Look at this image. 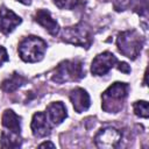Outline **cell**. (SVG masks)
<instances>
[{"instance_id": "obj_1", "label": "cell", "mask_w": 149, "mask_h": 149, "mask_svg": "<svg viewBox=\"0 0 149 149\" xmlns=\"http://www.w3.org/2000/svg\"><path fill=\"white\" fill-rule=\"evenodd\" d=\"M128 84L115 81L101 94V107L107 113H118L122 109L125 99L128 94Z\"/></svg>"}, {"instance_id": "obj_2", "label": "cell", "mask_w": 149, "mask_h": 149, "mask_svg": "<svg viewBox=\"0 0 149 149\" xmlns=\"http://www.w3.org/2000/svg\"><path fill=\"white\" fill-rule=\"evenodd\" d=\"M47 50V43L41 37L37 36H27L24 37L17 47L20 58L27 63L40 62Z\"/></svg>"}, {"instance_id": "obj_3", "label": "cell", "mask_w": 149, "mask_h": 149, "mask_svg": "<svg viewBox=\"0 0 149 149\" xmlns=\"http://www.w3.org/2000/svg\"><path fill=\"white\" fill-rule=\"evenodd\" d=\"M144 44L143 37L134 29L122 31L118 35L116 45L118 50L126 57L130 59H136L140 55L142 47Z\"/></svg>"}, {"instance_id": "obj_4", "label": "cell", "mask_w": 149, "mask_h": 149, "mask_svg": "<svg viewBox=\"0 0 149 149\" xmlns=\"http://www.w3.org/2000/svg\"><path fill=\"white\" fill-rule=\"evenodd\" d=\"M84 74L85 72L83 69V63L80 61H63L55 68L51 79L57 84H64L68 81H77L81 79Z\"/></svg>"}, {"instance_id": "obj_5", "label": "cell", "mask_w": 149, "mask_h": 149, "mask_svg": "<svg viewBox=\"0 0 149 149\" xmlns=\"http://www.w3.org/2000/svg\"><path fill=\"white\" fill-rule=\"evenodd\" d=\"M62 40L66 43H71L73 45L88 48L92 43V37L90 29L85 27L84 23H77L71 27H66L62 31Z\"/></svg>"}, {"instance_id": "obj_6", "label": "cell", "mask_w": 149, "mask_h": 149, "mask_svg": "<svg viewBox=\"0 0 149 149\" xmlns=\"http://www.w3.org/2000/svg\"><path fill=\"white\" fill-rule=\"evenodd\" d=\"M121 141V133L114 127L101 128L94 136V143L100 149L116 148Z\"/></svg>"}, {"instance_id": "obj_7", "label": "cell", "mask_w": 149, "mask_h": 149, "mask_svg": "<svg viewBox=\"0 0 149 149\" xmlns=\"http://www.w3.org/2000/svg\"><path fill=\"white\" fill-rule=\"evenodd\" d=\"M116 63H118L116 57L112 52L105 51L94 57V59L92 61V64H91V72L94 76H104Z\"/></svg>"}, {"instance_id": "obj_8", "label": "cell", "mask_w": 149, "mask_h": 149, "mask_svg": "<svg viewBox=\"0 0 149 149\" xmlns=\"http://www.w3.org/2000/svg\"><path fill=\"white\" fill-rule=\"evenodd\" d=\"M21 22L22 20L19 15H16L13 10L8 9L6 6H1L0 8V33L9 34Z\"/></svg>"}, {"instance_id": "obj_9", "label": "cell", "mask_w": 149, "mask_h": 149, "mask_svg": "<svg viewBox=\"0 0 149 149\" xmlns=\"http://www.w3.org/2000/svg\"><path fill=\"white\" fill-rule=\"evenodd\" d=\"M31 132L35 137H45L50 134L51 127L44 112H37L31 119Z\"/></svg>"}, {"instance_id": "obj_10", "label": "cell", "mask_w": 149, "mask_h": 149, "mask_svg": "<svg viewBox=\"0 0 149 149\" xmlns=\"http://www.w3.org/2000/svg\"><path fill=\"white\" fill-rule=\"evenodd\" d=\"M34 19L50 35H52V36L58 35V33H59V26H58L57 21L52 19V16H51V14H50L49 10H47V9H38L36 12Z\"/></svg>"}, {"instance_id": "obj_11", "label": "cell", "mask_w": 149, "mask_h": 149, "mask_svg": "<svg viewBox=\"0 0 149 149\" xmlns=\"http://www.w3.org/2000/svg\"><path fill=\"white\" fill-rule=\"evenodd\" d=\"M70 100L77 113L85 112L86 109H88L91 105L88 93L84 88H80V87H77L70 92Z\"/></svg>"}, {"instance_id": "obj_12", "label": "cell", "mask_w": 149, "mask_h": 149, "mask_svg": "<svg viewBox=\"0 0 149 149\" xmlns=\"http://www.w3.org/2000/svg\"><path fill=\"white\" fill-rule=\"evenodd\" d=\"M48 120L50 123L52 125H59L66 116V108L63 105V102L61 101H55L51 102L48 107H47V113H45Z\"/></svg>"}, {"instance_id": "obj_13", "label": "cell", "mask_w": 149, "mask_h": 149, "mask_svg": "<svg viewBox=\"0 0 149 149\" xmlns=\"http://www.w3.org/2000/svg\"><path fill=\"white\" fill-rule=\"evenodd\" d=\"M2 126L7 128L9 132H13L15 134H20L21 126H20V116L16 115L12 109H6L2 114Z\"/></svg>"}, {"instance_id": "obj_14", "label": "cell", "mask_w": 149, "mask_h": 149, "mask_svg": "<svg viewBox=\"0 0 149 149\" xmlns=\"http://www.w3.org/2000/svg\"><path fill=\"white\" fill-rule=\"evenodd\" d=\"M24 83H26V78L22 77V76L19 74V73L14 72L9 78H7L6 80L2 81L1 87H2V90H3L5 92H9V93H10V92L17 90V88H19L20 86H22Z\"/></svg>"}, {"instance_id": "obj_15", "label": "cell", "mask_w": 149, "mask_h": 149, "mask_svg": "<svg viewBox=\"0 0 149 149\" xmlns=\"http://www.w3.org/2000/svg\"><path fill=\"white\" fill-rule=\"evenodd\" d=\"M20 134H15L13 132H2L0 137L1 148H17L21 146Z\"/></svg>"}, {"instance_id": "obj_16", "label": "cell", "mask_w": 149, "mask_h": 149, "mask_svg": "<svg viewBox=\"0 0 149 149\" xmlns=\"http://www.w3.org/2000/svg\"><path fill=\"white\" fill-rule=\"evenodd\" d=\"M133 109L135 115L143 118V119H148L149 116V112H148V102L146 100H139L135 101L133 104Z\"/></svg>"}, {"instance_id": "obj_17", "label": "cell", "mask_w": 149, "mask_h": 149, "mask_svg": "<svg viewBox=\"0 0 149 149\" xmlns=\"http://www.w3.org/2000/svg\"><path fill=\"white\" fill-rule=\"evenodd\" d=\"M116 64H118V70L119 71H121V72H123L126 74L130 72V66L126 62H118Z\"/></svg>"}, {"instance_id": "obj_18", "label": "cell", "mask_w": 149, "mask_h": 149, "mask_svg": "<svg viewBox=\"0 0 149 149\" xmlns=\"http://www.w3.org/2000/svg\"><path fill=\"white\" fill-rule=\"evenodd\" d=\"M8 61V54H7V50L3 48V47H0V66Z\"/></svg>"}, {"instance_id": "obj_19", "label": "cell", "mask_w": 149, "mask_h": 149, "mask_svg": "<svg viewBox=\"0 0 149 149\" xmlns=\"http://www.w3.org/2000/svg\"><path fill=\"white\" fill-rule=\"evenodd\" d=\"M140 1V9L143 10V13H147V8H148V0H137Z\"/></svg>"}, {"instance_id": "obj_20", "label": "cell", "mask_w": 149, "mask_h": 149, "mask_svg": "<svg viewBox=\"0 0 149 149\" xmlns=\"http://www.w3.org/2000/svg\"><path fill=\"white\" fill-rule=\"evenodd\" d=\"M52 1H54V3H55L57 7L63 8V7L65 6V3H66V1H68V0H52Z\"/></svg>"}, {"instance_id": "obj_21", "label": "cell", "mask_w": 149, "mask_h": 149, "mask_svg": "<svg viewBox=\"0 0 149 149\" xmlns=\"http://www.w3.org/2000/svg\"><path fill=\"white\" fill-rule=\"evenodd\" d=\"M38 147L40 148H45V147H50V148H55V144L52 143V142H43V143H41V144H38Z\"/></svg>"}, {"instance_id": "obj_22", "label": "cell", "mask_w": 149, "mask_h": 149, "mask_svg": "<svg viewBox=\"0 0 149 149\" xmlns=\"http://www.w3.org/2000/svg\"><path fill=\"white\" fill-rule=\"evenodd\" d=\"M17 1H20V2H22L24 5H30V2H31V0H17Z\"/></svg>"}]
</instances>
